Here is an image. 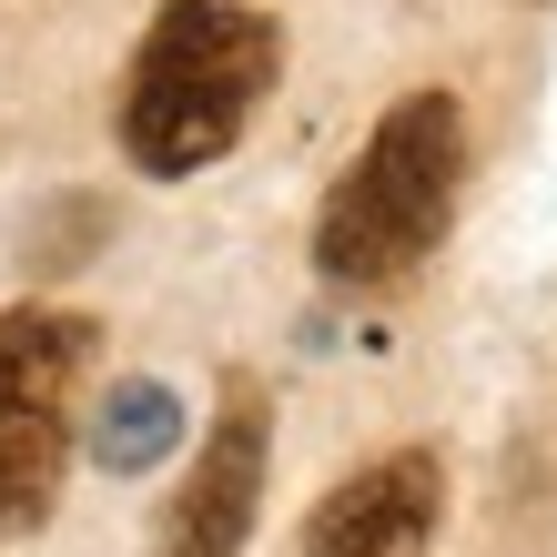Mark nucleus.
Wrapping results in <instances>:
<instances>
[{
  "label": "nucleus",
  "instance_id": "f257e3e1",
  "mask_svg": "<svg viewBox=\"0 0 557 557\" xmlns=\"http://www.w3.org/2000/svg\"><path fill=\"white\" fill-rule=\"evenodd\" d=\"M284 72V30L253 0H162L122 72V152L152 183H183L244 143L253 102Z\"/></svg>",
  "mask_w": 557,
  "mask_h": 557
},
{
  "label": "nucleus",
  "instance_id": "f03ea898",
  "mask_svg": "<svg viewBox=\"0 0 557 557\" xmlns=\"http://www.w3.org/2000/svg\"><path fill=\"white\" fill-rule=\"evenodd\" d=\"M456 183H467V112L456 91H406L366 133V152L335 173L314 213V274L345 294L406 284L456 223Z\"/></svg>",
  "mask_w": 557,
  "mask_h": 557
},
{
  "label": "nucleus",
  "instance_id": "7ed1b4c3",
  "mask_svg": "<svg viewBox=\"0 0 557 557\" xmlns=\"http://www.w3.org/2000/svg\"><path fill=\"white\" fill-rule=\"evenodd\" d=\"M91 375V324L82 314H0V537L41 528L72 467V406Z\"/></svg>",
  "mask_w": 557,
  "mask_h": 557
},
{
  "label": "nucleus",
  "instance_id": "20e7f679",
  "mask_svg": "<svg viewBox=\"0 0 557 557\" xmlns=\"http://www.w3.org/2000/svg\"><path fill=\"white\" fill-rule=\"evenodd\" d=\"M264 456H274L264 385L234 375V385H223V416H213V446L193 456V486L173 507V547H244L253 507H264Z\"/></svg>",
  "mask_w": 557,
  "mask_h": 557
},
{
  "label": "nucleus",
  "instance_id": "39448f33",
  "mask_svg": "<svg viewBox=\"0 0 557 557\" xmlns=\"http://www.w3.org/2000/svg\"><path fill=\"white\" fill-rule=\"evenodd\" d=\"M436 517H446V467L425 446H406V456H375V467H355L335 497H324L314 517H305V547L314 557H366V547H425L436 537Z\"/></svg>",
  "mask_w": 557,
  "mask_h": 557
},
{
  "label": "nucleus",
  "instance_id": "423d86ee",
  "mask_svg": "<svg viewBox=\"0 0 557 557\" xmlns=\"http://www.w3.org/2000/svg\"><path fill=\"white\" fill-rule=\"evenodd\" d=\"M173 446H183V396L162 375H122L112 396H102V416H91V456H102V476H143Z\"/></svg>",
  "mask_w": 557,
  "mask_h": 557
}]
</instances>
